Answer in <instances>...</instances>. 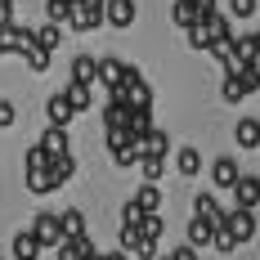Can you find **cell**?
I'll return each mask as SVG.
<instances>
[{
  "label": "cell",
  "instance_id": "7402d4cb",
  "mask_svg": "<svg viewBox=\"0 0 260 260\" xmlns=\"http://www.w3.org/2000/svg\"><path fill=\"white\" fill-rule=\"evenodd\" d=\"M202 27H207L211 41H224V36H234V18H224V14H211V18H202Z\"/></svg>",
  "mask_w": 260,
  "mask_h": 260
},
{
  "label": "cell",
  "instance_id": "30bf717a",
  "mask_svg": "<svg viewBox=\"0 0 260 260\" xmlns=\"http://www.w3.org/2000/svg\"><path fill=\"white\" fill-rule=\"evenodd\" d=\"M238 175H242V171H238V161H234V157H215V161H211V180L220 184V188H234Z\"/></svg>",
  "mask_w": 260,
  "mask_h": 260
},
{
  "label": "cell",
  "instance_id": "484cf974",
  "mask_svg": "<svg viewBox=\"0 0 260 260\" xmlns=\"http://www.w3.org/2000/svg\"><path fill=\"white\" fill-rule=\"evenodd\" d=\"M23 166H27V171H50V153H45L41 144H31L27 157H23Z\"/></svg>",
  "mask_w": 260,
  "mask_h": 260
},
{
  "label": "cell",
  "instance_id": "ee69618b",
  "mask_svg": "<svg viewBox=\"0 0 260 260\" xmlns=\"http://www.w3.org/2000/svg\"><path fill=\"white\" fill-rule=\"evenodd\" d=\"M157 260H166V256H157Z\"/></svg>",
  "mask_w": 260,
  "mask_h": 260
},
{
  "label": "cell",
  "instance_id": "60d3db41",
  "mask_svg": "<svg viewBox=\"0 0 260 260\" xmlns=\"http://www.w3.org/2000/svg\"><path fill=\"white\" fill-rule=\"evenodd\" d=\"M104 260H130V256H126V251H108Z\"/></svg>",
  "mask_w": 260,
  "mask_h": 260
},
{
  "label": "cell",
  "instance_id": "8d00e7d4",
  "mask_svg": "<svg viewBox=\"0 0 260 260\" xmlns=\"http://www.w3.org/2000/svg\"><path fill=\"white\" fill-rule=\"evenodd\" d=\"M14 121H18V108L9 104V99H0V130H9Z\"/></svg>",
  "mask_w": 260,
  "mask_h": 260
},
{
  "label": "cell",
  "instance_id": "6da1fadb",
  "mask_svg": "<svg viewBox=\"0 0 260 260\" xmlns=\"http://www.w3.org/2000/svg\"><path fill=\"white\" fill-rule=\"evenodd\" d=\"M31 238L41 242V251H45V247H63L58 215H54V211H36V220H31Z\"/></svg>",
  "mask_w": 260,
  "mask_h": 260
},
{
  "label": "cell",
  "instance_id": "cb8c5ba5",
  "mask_svg": "<svg viewBox=\"0 0 260 260\" xmlns=\"http://www.w3.org/2000/svg\"><path fill=\"white\" fill-rule=\"evenodd\" d=\"M171 23L180 27V31L198 27V14H193V5H188V0H175V9H171Z\"/></svg>",
  "mask_w": 260,
  "mask_h": 260
},
{
  "label": "cell",
  "instance_id": "5bb4252c",
  "mask_svg": "<svg viewBox=\"0 0 260 260\" xmlns=\"http://www.w3.org/2000/svg\"><path fill=\"white\" fill-rule=\"evenodd\" d=\"M58 229H63V242H68V238H85V215H81L77 207L58 211Z\"/></svg>",
  "mask_w": 260,
  "mask_h": 260
},
{
  "label": "cell",
  "instance_id": "d4e9b609",
  "mask_svg": "<svg viewBox=\"0 0 260 260\" xmlns=\"http://www.w3.org/2000/svg\"><path fill=\"white\" fill-rule=\"evenodd\" d=\"M139 171H144V184H157L166 171V157H139Z\"/></svg>",
  "mask_w": 260,
  "mask_h": 260
},
{
  "label": "cell",
  "instance_id": "603a6c76",
  "mask_svg": "<svg viewBox=\"0 0 260 260\" xmlns=\"http://www.w3.org/2000/svg\"><path fill=\"white\" fill-rule=\"evenodd\" d=\"M175 171H180V175H198V171H202V153H198V148H180V153H175Z\"/></svg>",
  "mask_w": 260,
  "mask_h": 260
},
{
  "label": "cell",
  "instance_id": "277c9868",
  "mask_svg": "<svg viewBox=\"0 0 260 260\" xmlns=\"http://www.w3.org/2000/svg\"><path fill=\"white\" fill-rule=\"evenodd\" d=\"M94 81L112 94V90L126 81V58H112V54H108V58H99V77H94Z\"/></svg>",
  "mask_w": 260,
  "mask_h": 260
},
{
  "label": "cell",
  "instance_id": "52a82bcc",
  "mask_svg": "<svg viewBox=\"0 0 260 260\" xmlns=\"http://www.w3.org/2000/svg\"><path fill=\"white\" fill-rule=\"evenodd\" d=\"M31 45H36V41H31V27L9 23V31H5V58H9V54H27Z\"/></svg>",
  "mask_w": 260,
  "mask_h": 260
},
{
  "label": "cell",
  "instance_id": "7bdbcfd3",
  "mask_svg": "<svg viewBox=\"0 0 260 260\" xmlns=\"http://www.w3.org/2000/svg\"><path fill=\"white\" fill-rule=\"evenodd\" d=\"M0 260H5V251H0Z\"/></svg>",
  "mask_w": 260,
  "mask_h": 260
},
{
  "label": "cell",
  "instance_id": "9a60e30c",
  "mask_svg": "<svg viewBox=\"0 0 260 260\" xmlns=\"http://www.w3.org/2000/svg\"><path fill=\"white\" fill-rule=\"evenodd\" d=\"M63 99L72 104V112H85V108L94 104V85H77V81H68V90H63Z\"/></svg>",
  "mask_w": 260,
  "mask_h": 260
},
{
  "label": "cell",
  "instance_id": "8992f818",
  "mask_svg": "<svg viewBox=\"0 0 260 260\" xmlns=\"http://www.w3.org/2000/svg\"><path fill=\"white\" fill-rule=\"evenodd\" d=\"M224 229L234 234V242H247V238H256V215L251 211H229Z\"/></svg>",
  "mask_w": 260,
  "mask_h": 260
},
{
  "label": "cell",
  "instance_id": "ac0fdd59",
  "mask_svg": "<svg viewBox=\"0 0 260 260\" xmlns=\"http://www.w3.org/2000/svg\"><path fill=\"white\" fill-rule=\"evenodd\" d=\"M234 135H238V148H260V121L256 117H242Z\"/></svg>",
  "mask_w": 260,
  "mask_h": 260
},
{
  "label": "cell",
  "instance_id": "8fae6325",
  "mask_svg": "<svg viewBox=\"0 0 260 260\" xmlns=\"http://www.w3.org/2000/svg\"><path fill=\"white\" fill-rule=\"evenodd\" d=\"M31 41H36V50L54 54L58 45H63V27L58 23H45V27H31Z\"/></svg>",
  "mask_w": 260,
  "mask_h": 260
},
{
  "label": "cell",
  "instance_id": "ba28073f",
  "mask_svg": "<svg viewBox=\"0 0 260 260\" xmlns=\"http://www.w3.org/2000/svg\"><path fill=\"white\" fill-rule=\"evenodd\" d=\"M45 117H50V126H58V130H68V121H72V117H77V112H72V104H68V99H63V90H58V94H50V99H45Z\"/></svg>",
  "mask_w": 260,
  "mask_h": 260
},
{
  "label": "cell",
  "instance_id": "1f68e13d",
  "mask_svg": "<svg viewBox=\"0 0 260 260\" xmlns=\"http://www.w3.org/2000/svg\"><path fill=\"white\" fill-rule=\"evenodd\" d=\"M23 58H27V68H31V72H50V54H45V50H36V45H31Z\"/></svg>",
  "mask_w": 260,
  "mask_h": 260
},
{
  "label": "cell",
  "instance_id": "f35d334b",
  "mask_svg": "<svg viewBox=\"0 0 260 260\" xmlns=\"http://www.w3.org/2000/svg\"><path fill=\"white\" fill-rule=\"evenodd\" d=\"M139 238H144L139 229H121V251H126V256L135 251V247H139Z\"/></svg>",
  "mask_w": 260,
  "mask_h": 260
},
{
  "label": "cell",
  "instance_id": "9c48e42d",
  "mask_svg": "<svg viewBox=\"0 0 260 260\" xmlns=\"http://www.w3.org/2000/svg\"><path fill=\"white\" fill-rule=\"evenodd\" d=\"M9 256H14V260H41V242L31 238V229L14 234V242H9Z\"/></svg>",
  "mask_w": 260,
  "mask_h": 260
},
{
  "label": "cell",
  "instance_id": "d6a6232c",
  "mask_svg": "<svg viewBox=\"0 0 260 260\" xmlns=\"http://www.w3.org/2000/svg\"><path fill=\"white\" fill-rule=\"evenodd\" d=\"M251 14H256V0H229V18H234V23L251 18Z\"/></svg>",
  "mask_w": 260,
  "mask_h": 260
},
{
  "label": "cell",
  "instance_id": "4fadbf2b",
  "mask_svg": "<svg viewBox=\"0 0 260 260\" xmlns=\"http://www.w3.org/2000/svg\"><path fill=\"white\" fill-rule=\"evenodd\" d=\"M153 130V108H130V121H126V135L139 144L144 135Z\"/></svg>",
  "mask_w": 260,
  "mask_h": 260
},
{
  "label": "cell",
  "instance_id": "d6986e66",
  "mask_svg": "<svg viewBox=\"0 0 260 260\" xmlns=\"http://www.w3.org/2000/svg\"><path fill=\"white\" fill-rule=\"evenodd\" d=\"M211 238H215V229H211L207 220L193 215V220H188V247H193V251H198V247H211Z\"/></svg>",
  "mask_w": 260,
  "mask_h": 260
},
{
  "label": "cell",
  "instance_id": "f546056e",
  "mask_svg": "<svg viewBox=\"0 0 260 260\" xmlns=\"http://www.w3.org/2000/svg\"><path fill=\"white\" fill-rule=\"evenodd\" d=\"M161 229H166V220H161V215H144V220H139V234L153 238V242L161 238Z\"/></svg>",
  "mask_w": 260,
  "mask_h": 260
},
{
  "label": "cell",
  "instance_id": "d590c367",
  "mask_svg": "<svg viewBox=\"0 0 260 260\" xmlns=\"http://www.w3.org/2000/svg\"><path fill=\"white\" fill-rule=\"evenodd\" d=\"M188 5H193L198 23H202V18H211V14H220V5H215V0H188Z\"/></svg>",
  "mask_w": 260,
  "mask_h": 260
},
{
  "label": "cell",
  "instance_id": "f1b7e54d",
  "mask_svg": "<svg viewBox=\"0 0 260 260\" xmlns=\"http://www.w3.org/2000/svg\"><path fill=\"white\" fill-rule=\"evenodd\" d=\"M45 14H50V23H68L72 18V5L68 0H45Z\"/></svg>",
  "mask_w": 260,
  "mask_h": 260
},
{
  "label": "cell",
  "instance_id": "f6af8a7d",
  "mask_svg": "<svg viewBox=\"0 0 260 260\" xmlns=\"http://www.w3.org/2000/svg\"><path fill=\"white\" fill-rule=\"evenodd\" d=\"M256 184H260V175H256Z\"/></svg>",
  "mask_w": 260,
  "mask_h": 260
},
{
  "label": "cell",
  "instance_id": "4dcf8cb0",
  "mask_svg": "<svg viewBox=\"0 0 260 260\" xmlns=\"http://www.w3.org/2000/svg\"><path fill=\"white\" fill-rule=\"evenodd\" d=\"M184 36H188V45H193V50H202V54L211 50V36H207V27H202V23H198V27H188Z\"/></svg>",
  "mask_w": 260,
  "mask_h": 260
},
{
  "label": "cell",
  "instance_id": "3957f363",
  "mask_svg": "<svg viewBox=\"0 0 260 260\" xmlns=\"http://www.w3.org/2000/svg\"><path fill=\"white\" fill-rule=\"evenodd\" d=\"M256 207H260L256 175H238V184H234V211H256Z\"/></svg>",
  "mask_w": 260,
  "mask_h": 260
},
{
  "label": "cell",
  "instance_id": "e575fe53",
  "mask_svg": "<svg viewBox=\"0 0 260 260\" xmlns=\"http://www.w3.org/2000/svg\"><path fill=\"white\" fill-rule=\"evenodd\" d=\"M211 247H215V251H238V242H234V234H229V229H215Z\"/></svg>",
  "mask_w": 260,
  "mask_h": 260
},
{
  "label": "cell",
  "instance_id": "2e32d148",
  "mask_svg": "<svg viewBox=\"0 0 260 260\" xmlns=\"http://www.w3.org/2000/svg\"><path fill=\"white\" fill-rule=\"evenodd\" d=\"M72 175H77V157H72V153L50 157V180H54V188H58V184H68Z\"/></svg>",
  "mask_w": 260,
  "mask_h": 260
},
{
  "label": "cell",
  "instance_id": "ffe728a7",
  "mask_svg": "<svg viewBox=\"0 0 260 260\" xmlns=\"http://www.w3.org/2000/svg\"><path fill=\"white\" fill-rule=\"evenodd\" d=\"M41 148H45V153H50V157H63V153H68V130L50 126V130H45V135H41Z\"/></svg>",
  "mask_w": 260,
  "mask_h": 260
},
{
  "label": "cell",
  "instance_id": "7c38bea8",
  "mask_svg": "<svg viewBox=\"0 0 260 260\" xmlns=\"http://www.w3.org/2000/svg\"><path fill=\"white\" fill-rule=\"evenodd\" d=\"M94 77H99V58L94 54H77L72 58V81L77 85H94Z\"/></svg>",
  "mask_w": 260,
  "mask_h": 260
},
{
  "label": "cell",
  "instance_id": "83f0119b",
  "mask_svg": "<svg viewBox=\"0 0 260 260\" xmlns=\"http://www.w3.org/2000/svg\"><path fill=\"white\" fill-rule=\"evenodd\" d=\"M27 188H31V193H54L50 171H27Z\"/></svg>",
  "mask_w": 260,
  "mask_h": 260
},
{
  "label": "cell",
  "instance_id": "b9f144b4",
  "mask_svg": "<svg viewBox=\"0 0 260 260\" xmlns=\"http://www.w3.org/2000/svg\"><path fill=\"white\" fill-rule=\"evenodd\" d=\"M256 50H260V31H256Z\"/></svg>",
  "mask_w": 260,
  "mask_h": 260
},
{
  "label": "cell",
  "instance_id": "44dd1931",
  "mask_svg": "<svg viewBox=\"0 0 260 260\" xmlns=\"http://www.w3.org/2000/svg\"><path fill=\"white\" fill-rule=\"evenodd\" d=\"M126 121H130V108H126V104H117V99H108V108H104V126H108V130H126Z\"/></svg>",
  "mask_w": 260,
  "mask_h": 260
},
{
  "label": "cell",
  "instance_id": "7a4b0ae2",
  "mask_svg": "<svg viewBox=\"0 0 260 260\" xmlns=\"http://www.w3.org/2000/svg\"><path fill=\"white\" fill-rule=\"evenodd\" d=\"M193 215H198V220H207L211 229H224V220H229V211L220 207L211 193H198V198H193Z\"/></svg>",
  "mask_w": 260,
  "mask_h": 260
},
{
  "label": "cell",
  "instance_id": "5b68a950",
  "mask_svg": "<svg viewBox=\"0 0 260 260\" xmlns=\"http://www.w3.org/2000/svg\"><path fill=\"white\" fill-rule=\"evenodd\" d=\"M135 0H104V23L108 27H130L135 23Z\"/></svg>",
  "mask_w": 260,
  "mask_h": 260
},
{
  "label": "cell",
  "instance_id": "74e56055",
  "mask_svg": "<svg viewBox=\"0 0 260 260\" xmlns=\"http://www.w3.org/2000/svg\"><path fill=\"white\" fill-rule=\"evenodd\" d=\"M135 256H139V260H157V242H153V238H139Z\"/></svg>",
  "mask_w": 260,
  "mask_h": 260
},
{
  "label": "cell",
  "instance_id": "836d02e7",
  "mask_svg": "<svg viewBox=\"0 0 260 260\" xmlns=\"http://www.w3.org/2000/svg\"><path fill=\"white\" fill-rule=\"evenodd\" d=\"M139 220H144V211L135 207V202H126L121 207V229H139Z\"/></svg>",
  "mask_w": 260,
  "mask_h": 260
},
{
  "label": "cell",
  "instance_id": "ab89813d",
  "mask_svg": "<svg viewBox=\"0 0 260 260\" xmlns=\"http://www.w3.org/2000/svg\"><path fill=\"white\" fill-rule=\"evenodd\" d=\"M166 260H198V251H193V247L184 242V247H175V251H171V256H166Z\"/></svg>",
  "mask_w": 260,
  "mask_h": 260
},
{
  "label": "cell",
  "instance_id": "4316f807",
  "mask_svg": "<svg viewBox=\"0 0 260 260\" xmlns=\"http://www.w3.org/2000/svg\"><path fill=\"white\" fill-rule=\"evenodd\" d=\"M247 94H251V90H247L242 77H224V99H229V104H242Z\"/></svg>",
  "mask_w": 260,
  "mask_h": 260
},
{
  "label": "cell",
  "instance_id": "e0dca14e",
  "mask_svg": "<svg viewBox=\"0 0 260 260\" xmlns=\"http://www.w3.org/2000/svg\"><path fill=\"white\" fill-rule=\"evenodd\" d=\"M130 202L144 211V215H157V211H161V188H157V184H144V188H139Z\"/></svg>",
  "mask_w": 260,
  "mask_h": 260
}]
</instances>
